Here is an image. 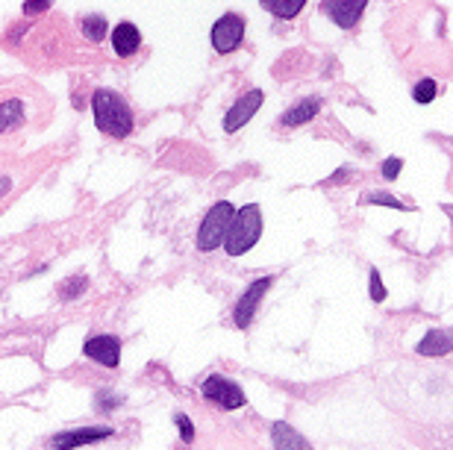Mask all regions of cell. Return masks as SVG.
Listing matches in <instances>:
<instances>
[{
    "label": "cell",
    "instance_id": "9a60e30c",
    "mask_svg": "<svg viewBox=\"0 0 453 450\" xmlns=\"http://www.w3.org/2000/svg\"><path fill=\"white\" fill-rule=\"evenodd\" d=\"M271 442H274V447H310V442H306L298 430L292 424H286V421H277L274 427H271Z\"/></svg>",
    "mask_w": 453,
    "mask_h": 450
},
{
    "label": "cell",
    "instance_id": "7c38bea8",
    "mask_svg": "<svg viewBox=\"0 0 453 450\" xmlns=\"http://www.w3.org/2000/svg\"><path fill=\"white\" fill-rule=\"evenodd\" d=\"M112 436V427H83V430H71V433H59V436H53L50 442L57 444V447H83V444H95V442H103V439H110Z\"/></svg>",
    "mask_w": 453,
    "mask_h": 450
},
{
    "label": "cell",
    "instance_id": "277c9868",
    "mask_svg": "<svg viewBox=\"0 0 453 450\" xmlns=\"http://www.w3.org/2000/svg\"><path fill=\"white\" fill-rule=\"evenodd\" d=\"M212 47L218 53H233L245 42V18L239 12H224L218 21L212 24Z\"/></svg>",
    "mask_w": 453,
    "mask_h": 450
},
{
    "label": "cell",
    "instance_id": "3957f363",
    "mask_svg": "<svg viewBox=\"0 0 453 450\" xmlns=\"http://www.w3.org/2000/svg\"><path fill=\"white\" fill-rule=\"evenodd\" d=\"M233 215H235V209L230 201H218L204 215L201 227H197V250H201V254H212V250L224 247Z\"/></svg>",
    "mask_w": 453,
    "mask_h": 450
},
{
    "label": "cell",
    "instance_id": "ba28073f",
    "mask_svg": "<svg viewBox=\"0 0 453 450\" xmlns=\"http://www.w3.org/2000/svg\"><path fill=\"white\" fill-rule=\"evenodd\" d=\"M262 100H265V95L259 92V88H250L247 95H242V97L227 109V115H224V130H227V133H239L245 124L262 109Z\"/></svg>",
    "mask_w": 453,
    "mask_h": 450
},
{
    "label": "cell",
    "instance_id": "e0dca14e",
    "mask_svg": "<svg viewBox=\"0 0 453 450\" xmlns=\"http://www.w3.org/2000/svg\"><path fill=\"white\" fill-rule=\"evenodd\" d=\"M80 30L86 35V42H92V45H100L106 35H110V21H106L103 15H86L83 21H80Z\"/></svg>",
    "mask_w": 453,
    "mask_h": 450
},
{
    "label": "cell",
    "instance_id": "6da1fadb",
    "mask_svg": "<svg viewBox=\"0 0 453 450\" xmlns=\"http://www.w3.org/2000/svg\"><path fill=\"white\" fill-rule=\"evenodd\" d=\"M92 115H95V127L110 136V138H127L136 127V118H133V109L130 103H127L118 92L112 88H98L92 95Z\"/></svg>",
    "mask_w": 453,
    "mask_h": 450
},
{
    "label": "cell",
    "instance_id": "7a4b0ae2",
    "mask_svg": "<svg viewBox=\"0 0 453 450\" xmlns=\"http://www.w3.org/2000/svg\"><path fill=\"white\" fill-rule=\"evenodd\" d=\"M262 236V212L259 203H247L242 209H235L230 230H227V239H224V250L227 256H245L250 247H257Z\"/></svg>",
    "mask_w": 453,
    "mask_h": 450
},
{
    "label": "cell",
    "instance_id": "5bb4252c",
    "mask_svg": "<svg viewBox=\"0 0 453 450\" xmlns=\"http://www.w3.org/2000/svg\"><path fill=\"white\" fill-rule=\"evenodd\" d=\"M318 112H321V100L318 97H303V100H298L292 106V109L283 112L280 124H283V127H303V124H310Z\"/></svg>",
    "mask_w": 453,
    "mask_h": 450
},
{
    "label": "cell",
    "instance_id": "cb8c5ba5",
    "mask_svg": "<svg viewBox=\"0 0 453 450\" xmlns=\"http://www.w3.org/2000/svg\"><path fill=\"white\" fill-rule=\"evenodd\" d=\"M401 165H404V162L397 159V156L386 159V162H383V177H386V179H397V174H401Z\"/></svg>",
    "mask_w": 453,
    "mask_h": 450
},
{
    "label": "cell",
    "instance_id": "ac0fdd59",
    "mask_svg": "<svg viewBox=\"0 0 453 450\" xmlns=\"http://www.w3.org/2000/svg\"><path fill=\"white\" fill-rule=\"evenodd\" d=\"M86 289H88V280H86V277H80V274H77V277H68V280L59 285V297H62V300H77Z\"/></svg>",
    "mask_w": 453,
    "mask_h": 450
},
{
    "label": "cell",
    "instance_id": "d6986e66",
    "mask_svg": "<svg viewBox=\"0 0 453 450\" xmlns=\"http://www.w3.org/2000/svg\"><path fill=\"white\" fill-rule=\"evenodd\" d=\"M436 95H439V85H436V80H430V77H424L421 83H415V88H412L415 103H433Z\"/></svg>",
    "mask_w": 453,
    "mask_h": 450
},
{
    "label": "cell",
    "instance_id": "44dd1931",
    "mask_svg": "<svg viewBox=\"0 0 453 450\" xmlns=\"http://www.w3.org/2000/svg\"><path fill=\"white\" fill-rule=\"evenodd\" d=\"M371 300L374 303H383L386 297H389V292H386V285H383V277H380V271L377 268H371Z\"/></svg>",
    "mask_w": 453,
    "mask_h": 450
},
{
    "label": "cell",
    "instance_id": "8992f818",
    "mask_svg": "<svg viewBox=\"0 0 453 450\" xmlns=\"http://www.w3.org/2000/svg\"><path fill=\"white\" fill-rule=\"evenodd\" d=\"M271 283H274V277H259V280H253V283L247 285V292L239 297V303H235V309H233V321H235V327H239V330H247L250 324H253L262 297H265L268 289H271Z\"/></svg>",
    "mask_w": 453,
    "mask_h": 450
},
{
    "label": "cell",
    "instance_id": "30bf717a",
    "mask_svg": "<svg viewBox=\"0 0 453 450\" xmlns=\"http://www.w3.org/2000/svg\"><path fill=\"white\" fill-rule=\"evenodd\" d=\"M110 45H112V53L118 59H130L133 53L141 47V32H139V27L133 21H121L110 32Z\"/></svg>",
    "mask_w": 453,
    "mask_h": 450
},
{
    "label": "cell",
    "instance_id": "9c48e42d",
    "mask_svg": "<svg viewBox=\"0 0 453 450\" xmlns=\"http://www.w3.org/2000/svg\"><path fill=\"white\" fill-rule=\"evenodd\" d=\"M83 353L92 359V362L103 368H118L121 362V341L115 336H92L83 341Z\"/></svg>",
    "mask_w": 453,
    "mask_h": 450
},
{
    "label": "cell",
    "instance_id": "4fadbf2b",
    "mask_svg": "<svg viewBox=\"0 0 453 450\" xmlns=\"http://www.w3.org/2000/svg\"><path fill=\"white\" fill-rule=\"evenodd\" d=\"M27 121V109H24V100L18 97H6L0 100V136L21 130Z\"/></svg>",
    "mask_w": 453,
    "mask_h": 450
},
{
    "label": "cell",
    "instance_id": "603a6c76",
    "mask_svg": "<svg viewBox=\"0 0 453 450\" xmlns=\"http://www.w3.org/2000/svg\"><path fill=\"white\" fill-rule=\"evenodd\" d=\"M174 424H177V430H180V436H183V442L186 444H192L194 442V427H192V421H189V415H174Z\"/></svg>",
    "mask_w": 453,
    "mask_h": 450
},
{
    "label": "cell",
    "instance_id": "52a82bcc",
    "mask_svg": "<svg viewBox=\"0 0 453 450\" xmlns=\"http://www.w3.org/2000/svg\"><path fill=\"white\" fill-rule=\"evenodd\" d=\"M368 0H321V12L330 18L339 30H351L365 15Z\"/></svg>",
    "mask_w": 453,
    "mask_h": 450
},
{
    "label": "cell",
    "instance_id": "2e32d148",
    "mask_svg": "<svg viewBox=\"0 0 453 450\" xmlns=\"http://www.w3.org/2000/svg\"><path fill=\"white\" fill-rule=\"evenodd\" d=\"M262 9L271 12L274 18H280V21H292V18H298L306 6V0H259Z\"/></svg>",
    "mask_w": 453,
    "mask_h": 450
},
{
    "label": "cell",
    "instance_id": "d4e9b609",
    "mask_svg": "<svg viewBox=\"0 0 453 450\" xmlns=\"http://www.w3.org/2000/svg\"><path fill=\"white\" fill-rule=\"evenodd\" d=\"M9 186H12V183H9V177H0V197H4V194L9 191Z\"/></svg>",
    "mask_w": 453,
    "mask_h": 450
},
{
    "label": "cell",
    "instance_id": "7402d4cb",
    "mask_svg": "<svg viewBox=\"0 0 453 450\" xmlns=\"http://www.w3.org/2000/svg\"><path fill=\"white\" fill-rule=\"evenodd\" d=\"M53 6V0H24V6H21V12L27 15V18H35V15H42V12H47Z\"/></svg>",
    "mask_w": 453,
    "mask_h": 450
},
{
    "label": "cell",
    "instance_id": "8fae6325",
    "mask_svg": "<svg viewBox=\"0 0 453 450\" xmlns=\"http://www.w3.org/2000/svg\"><path fill=\"white\" fill-rule=\"evenodd\" d=\"M415 353L427 356V359L453 353V330L450 327H433V330H427L424 338L415 345Z\"/></svg>",
    "mask_w": 453,
    "mask_h": 450
},
{
    "label": "cell",
    "instance_id": "5b68a950",
    "mask_svg": "<svg viewBox=\"0 0 453 450\" xmlns=\"http://www.w3.org/2000/svg\"><path fill=\"white\" fill-rule=\"evenodd\" d=\"M201 391H204L206 401L218 403L221 409H242L245 401H247V398H245V389L235 383V380H227V377H221V374L206 377L204 386H201Z\"/></svg>",
    "mask_w": 453,
    "mask_h": 450
},
{
    "label": "cell",
    "instance_id": "ffe728a7",
    "mask_svg": "<svg viewBox=\"0 0 453 450\" xmlns=\"http://www.w3.org/2000/svg\"><path fill=\"white\" fill-rule=\"evenodd\" d=\"M359 203H377V206H389V209H397V212H406V203L397 201L394 194H386V191H377V194H362Z\"/></svg>",
    "mask_w": 453,
    "mask_h": 450
}]
</instances>
